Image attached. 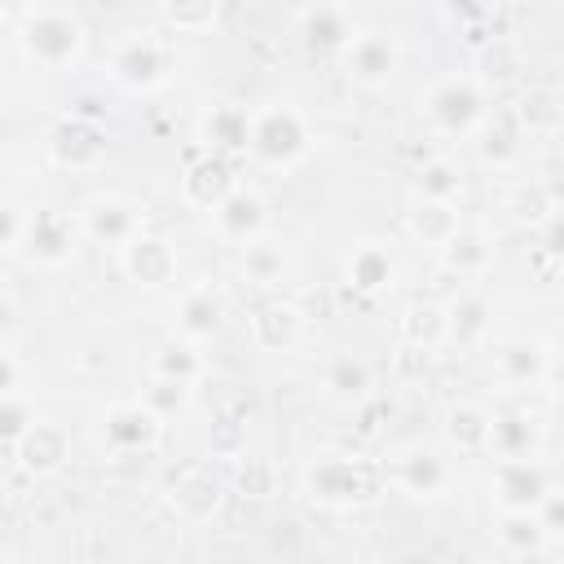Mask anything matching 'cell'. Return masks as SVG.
I'll list each match as a JSON object with an SVG mask.
<instances>
[{"label": "cell", "mask_w": 564, "mask_h": 564, "mask_svg": "<svg viewBox=\"0 0 564 564\" xmlns=\"http://www.w3.org/2000/svg\"><path fill=\"white\" fill-rule=\"evenodd\" d=\"M13 40H18V53L40 66V70H66L84 57V22L70 13V9H53V4H35L31 13H22L13 22Z\"/></svg>", "instance_id": "1"}, {"label": "cell", "mask_w": 564, "mask_h": 564, "mask_svg": "<svg viewBox=\"0 0 564 564\" xmlns=\"http://www.w3.org/2000/svg\"><path fill=\"white\" fill-rule=\"evenodd\" d=\"M383 480L388 471L370 458H357V454H322L308 463L304 471V494L322 507H335V511H348V507H366L383 494Z\"/></svg>", "instance_id": "2"}, {"label": "cell", "mask_w": 564, "mask_h": 564, "mask_svg": "<svg viewBox=\"0 0 564 564\" xmlns=\"http://www.w3.org/2000/svg\"><path fill=\"white\" fill-rule=\"evenodd\" d=\"M313 154V128L291 101H273L251 115V150L247 159L269 172H291Z\"/></svg>", "instance_id": "3"}, {"label": "cell", "mask_w": 564, "mask_h": 564, "mask_svg": "<svg viewBox=\"0 0 564 564\" xmlns=\"http://www.w3.org/2000/svg\"><path fill=\"white\" fill-rule=\"evenodd\" d=\"M485 119V88L471 75H445L423 93V123L436 137H476Z\"/></svg>", "instance_id": "4"}, {"label": "cell", "mask_w": 564, "mask_h": 564, "mask_svg": "<svg viewBox=\"0 0 564 564\" xmlns=\"http://www.w3.org/2000/svg\"><path fill=\"white\" fill-rule=\"evenodd\" d=\"M172 70H176V48L154 31H137L110 53V79L128 93H154L172 79Z\"/></svg>", "instance_id": "5"}, {"label": "cell", "mask_w": 564, "mask_h": 564, "mask_svg": "<svg viewBox=\"0 0 564 564\" xmlns=\"http://www.w3.org/2000/svg\"><path fill=\"white\" fill-rule=\"evenodd\" d=\"M48 159L62 172H97L110 159V137L106 123L93 115H66L48 128Z\"/></svg>", "instance_id": "6"}, {"label": "cell", "mask_w": 564, "mask_h": 564, "mask_svg": "<svg viewBox=\"0 0 564 564\" xmlns=\"http://www.w3.org/2000/svg\"><path fill=\"white\" fill-rule=\"evenodd\" d=\"M163 436V419L145 405V401H119L101 414V427H97V441L106 454L115 458H128V454H150Z\"/></svg>", "instance_id": "7"}, {"label": "cell", "mask_w": 564, "mask_h": 564, "mask_svg": "<svg viewBox=\"0 0 564 564\" xmlns=\"http://www.w3.org/2000/svg\"><path fill=\"white\" fill-rule=\"evenodd\" d=\"M75 251H79V225L57 207H35L18 256H26L40 269H62L75 260Z\"/></svg>", "instance_id": "8"}, {"label": "cell", "mask_w": 564, "mask_h": 564, "mask_svg": "<svg viewBox=\"0 0 564 564\" xmlns=\"http://www.w3.org/2000/svg\"><path fill=\"white\" fill-rule=\"evenodd\" d=\"M295 35H300V48H304L308 57H344L348 44L357 40V22L348 18L344 4L317 0V4H308V9L300 13Z\"/></svg>", "instance_id": "9"}, {"label": "cell", "mask_w": 564, "mask_h": 564, "mask_svg": "<svg viewBox=\"0 0 564 564\" xmlns=\"http://www.w3.org/2000/svg\"><path fill=\"white\" fill-rule=\"evenodd\" d=\"M238 189V159L220 154V150H203L185 163L181 172V194L189 207H203V212H216L229 194Z\"/></svg>", "instance_id": "10"}, {"label": "cell", "mask_w": 564, "mask_h": 564, "mask_svg": "<svg viewBox=\"0 0 564 564\" xmlns=\"http://www.w3.org/2000/svg\"><path fill=\"white\" fill-rule=\"evenodd\" d=\"M9 463L22 476H31V480L57 476L70 463V432L62 423H53V419H35V427L18 441V449L9 454Z\"/></svg>", "instance_id": "11"}, {"label": "cell", "mask_w": 564, "mask_h": 564, "mask_svg": "<svg viewBox=\"0 0 564 564\" xmlns=\"http://www.w3.org/2000/svg\"><path fill=\"white\" fill-rule=\"evenodd\" d=\"M546 494H551V476L533 454L498 458V467H494V502L502 511H538Z\"/></svg>", "instance_id": "12"}, {"label": "cell", "mask_w": 564, "mask_h": 564, "mask_svg": "<svg viewBox=\"0 0 564 564\" xmlns=\"http://www.w3.org/2000/svg\"><path fill=\"white\" fill-rule=\"evenodd\" d=\"M344 70L361 88H388L401 70V48L388 31H357V40L344 53Z\"/></svg>", "instance_id": "13"}, {"label": "cell", "mask_w": 564, "mask_h": 564, "mask_svg": "<svg viewBox=\"0 0 564 564\" xmlns=\"http://www.w3.org/2000/svg\"><path fill=\"white\" fill-rule=\"evenodd\" d=\"M167 502H172V511H176L185 524H203V520H212V516L220 511L225 485H220V476H216L207 463H189V467H181V471L172 476Z\"/></svg>", "instance_id": "14"}, {"label": "cell", "mask_w": 564, "mask_h": 564, "mask_svg": "<svg viewBox=\"0 0 564 564\" xmlns=\"http://www.w3.org/2000/svg\"><path fill=\"white\" fill-rule=\"evenodd\" d=\"M212 216V225H216V238L220 242H229V247H247V242H256L264 229H269V207H264V198L256 194V189H247V185H238L216 212H207Z\"/></svg>", "instance_id": "15"}, {"label": "cell", "mask_w": 564, "mask_h": 564, "mask_svg": "<svg viewBox=\"0 0 564 564\" xmlns=\"http://www.w3.org/2000/svg\"><path fill=\"white\" fill-rule=\"evenodd\" d=\"M141 229H145V225H141V212H137L128 198H119V194H101V198H93V203L84 207V234H88L93 242H101V247L123 251Z\"/></svg>", "instance_id": "16"}, {"label": "cell", "mask_w": 564, "mask_h": 564, "mask_svg": "<svg viewBox=\"0 0 564 564\" xmlns=\"http://www.w3.org/2000/svg\"><path fill=\"white\" fill-rule=\"evenodd\" d=\"M119 256H123V273H128L137 286L159 291V286H167V282L176 278V251H172V242H167L163 234L141 229Z\"/></svg>", "instance_id": "17"}, {"label": "cell", "mask_w": 564, "mask_h": 564, "mask_svg": "<svg viewBox=\"0 0 564 564\" xmlns=\"http://www.w3.org/2000/svg\"><path fill=\"white\" fill-rule=\"evenodd\" d=\"M401 494L410 498H441L449 489V463L432 449V445H410L397 463H392V476H388Z\"/></svg>", "instance_id": "18"}, {"label": "cell", "mask_w": 564, "mask_h": 564, "mask_svg": "<svg viewBox=\"0 0 564 564\" xmlns=\"http://www.w3.org/2000/svg\"><path fill=\"white\" fill-rule=\"evenodd\" d=\"M198 141H203V150H220L229 159H247V150H251V110H242L234 101H216L198 119Z\"/></svg>", "instance_id": "19"}, {"label": "cell", "mask_w": 564, "mask_h": 564, "mask_svg": "<svg viewBox=\"0 0 564 564\" xmlns=\"http://www.w3.org/2000/svg\"><path fill=\"white\" fill-rule=\"evenodd\" d=\"M247 330H251V344L260 352H286V348H295V339L304 330V313L291 300H264L251 313Z\"/></svg>", "instance_id": "20"}, {"label": "cell", "mask_w": 564, "mask_h": 564, "mask_svg": "<svg viewBox=\"0 0 564 564\" xmlns=\"http://www.w3.org/2000/svg\"><path fill=\"white\" fill-rule=\"evenodd\" d=\"M546 375H551V352L542 339L520 335L498 348V379L507 388H538V383H546Z\"/></svg>", "instance_id": "21"}, {"label": "cell", "mask_w": 564, "mask_h": 564, "mask_svg": "<svg viewBox=\"0 0 564 564\" xmlns=\"http://www.w3.org/2000/svg\"><path fill=\"white\" fill-rule=\"evenodd\" d=\"M494 326V308L480 291H458L449 304H445V344H458V348H476Z\"/></svg>", "instance_id": "22"}, {"label": "cell", "mask_w": 564, "mask_h": 564, "mask_svg": "<svg viewBox=\"0 0 564 564\" xmlns=\"http://www.w3.org/2000/svg\"><path fill=\"white\" fill-rule=\"evenodd\" d=\"M344 278H348V286H352L357 295L379 300V295L392 291V282H397V264H392V256H388L379 242H361V247L348 256Z\"/></svg>", "instance_id": "23"}, {"label": "cell", "mask_w": 564, "mask_h": 564, "mask_svg": "<svg viewBox=\"0 0 564 564\" xmlns=\"http://www.w3.org/2000/svg\"><path fill=\"white\" fill-rule=\"evenodd\" d=\"M405 229H410V238H419L423 247H445L458 229H463V220H458V203H441V198H419L410 212H405Z\"/></svg>", "instance_id": "24"}, {"label": "cell", "mask_w": 564, "mask_h": 564, "mask_svg": "<svg viewBox=\"0 0 564 564\" xmlns=\"http://www.w3.org/2000/svg\"><path fill=\"white\" fill-rule=\"evenodd\" d=\"M498 546L516 560H533L551 546V533L538 511H502L498 516Z\"/></svg>", "instance_id": "25"}, {"label": "cell", "mask_w": 564, "mask_h": 564, "mask_svg": "<svg viewBox=\"0 0 564 564\" xmlns=\"http://www.w3.org/2000/svg\"><path fill=\"white\" fill-rule=\"evenodd\" d=\"M322 383H326V392H330L335 401H344V405H361V401L375 392V375H370V366H366L361 357H352V352L330 357Z\"/></svg>", "instance_id": "26"}, {"label": "cell", "mask_w": 564, "mask_h": 564, "mask_svg": "<svg viewBox=\"0 0 564 564\" xmlns=\"http://www.w3.org/2000/svg\"><path fill=\"white\" fill-rule=\"evenodd\" d=\"M242 256H238V269H242V278L247 282H256V286H278L286 273H291V256H286V247L282 242H273V238H256V242H247V247H238Z\"/></svg>", "instance_id": "27"}, {"label": "cell", "mask_w": 564, "mask_h": 564, "mask_svg": "<svg viewBox=\"0 0 564 564\" xmlns=\"http://www.w3.org/2000/svg\"><path fill=\"white\" fill-rule=\"evenodd\" d=\"M489 449L498 458H524L538 449V423L524 410H502L494 414V432H489Z\"/></svg>", "instance_id": "28"}, {"label": "cell", "mask_w": 564, "mask_h": 564, "mask_svg": "<svg viewBox=\"0 0 564 564\" xmlns=\"http://www.w3.org/2000/svg\"><path fill=\"white\" fill-rule=\"evenodd\" d=\"M520 137H524V128H520L516 115H489V119L480 123V132H476L480 159L494 163V167H507V163L520 154Z\"/></svg>", "instance_id": "29"}, {"label": "cell", "mask_w": 564, "mask_h": 564, "mask_svg": "<svg viewBox=\"0 0 564 564\" xmlns=\"http://www.w3.org/2000/svg\"><path fill=\"white\" fill-rule=\"evenodd\" d=\"M489 432H494V414L480 410V405H458L449 410V423H445V436L458 454H485L489 449Z\"/></svg>", "instance_id": "30"}, {"label": "cell", "mask_w": 564, "mask_h": 564, "mask_svg": "<svg viewBox=\"0 0 564 564\" xmlns=\"http://www.w3.org/2000/svg\"><path fill=\"white\" fill-rule=\"evenodd\" d=\"M220 300L212 295V291H189L185 300H181V308H176V330L185 335V339H194V344H203V339H212L216 330H220Z\"/></svg>", "instance_id": "31"}, {"label": "cell", "mask_w": 564, "mask_h": 564, "mask_svg": "<svg viewBox=\"0 0 564 564\" xmlns=\"http://www.w3.org/2000/svg\"><path fill=\"white\" fill-rule=\"evenodd\" d=\"M150 370L154 375H163V379H181V383H198L203 375H207V366H203V357H198V348H194V339H172V344H159L154 348V361H150Z\"/></svg>", "instance_id": "32"}, {"label": "cell", "mask_w": 564, "mask_h": 564, "mask_svg": "<svg viewBox=\"0 0 564 564\" xmlns=\"http://www.w3.org/2000/svg\"><path fill=\"white\" fill-rule=\"evenodd\" d=\"M401 335H405V344L410 348H419V352H432V348H441L445 344V308L441 304H410L405 308V317H401Z\"/></svg>", "instance_id": "33"}, {"label": "cell", "mask_w": 564, "mask_h": 564, "mask_svg": "<svg viewBox=\"0 0 564 564\" xmlns=\"http://www.w3.org/2000/svg\"><path fill=\"white\" fill-rule=\"evenodd\" d=\"M485 260H489V242H485V234H476V229H458V234L441 247V264H445L449 273H458V278L480 273Z\"/></svg>", "instance_id": "34"}, {"label": "cell", "mask_w": 564, "mask_h": 564, "mask_svg": "<svg viewBox=\"0 0 564 564\" xmlns=\"http://www.w3.org/2000/svg\"><path fill=\"white\" fill-rule=\"evenodd\" d=\"M35 405L22 397V392H4L0 397V445H4V458L18 449V441L35 427Z\"/></svg>", "instance_id": "35"}, {"label": "cell", "mask_w": 564, "mask_h": 564, "mask_svg": "<svg viewBox=\"0 0 564 564\" xmlns=\"http://www.w3.org/2000/svg\"><path fill=\"white\" fill-rule=\"evenodd\" d=\"M463 194V176L449 159H427L419 167V198H441V203H458Z\"/></svg>", "instance_id": "36"}, {"label": "cell", "mask_w": 564, "mask_h": 564, "mask_svg": "<svg viewBox=\"0 0 564 564\" xmlns=\"http://www.w3.org/2000/svg\"><path fill=\"white\" fill-rule=\"evenodd\" d=\"M216 13H220V0H163L167 26H176V31H185V35L207 31V26L216 22Z\"/></svg>", "instance_id": "37"}, {"label": "cell", "mask_w": 564, "mask_h": 564, "mask_svg": "<svg viewBox=\"0 0 564 564\" xmlns=\"http://www.w3.org/2000/svg\"><path fill=\"white\" fill-rule=\"evenodd\" d=\"M31 212H35V207H26L18 194H4V198H0V247H4L9 256H18V251H22V238H26Z\"/></svg>", "instance_id": "38"}, {"label": "cell", "mask_w": 564, "mask_h": 564, "mask_svg": "<svg viewBox=\"0 0 564 564\" xmlns=\"http://www.w3.org/2000/svg\"><path fill=\"white\" fill-rule=\"evenodd\" d=\"M159 419H172V414H181L185 405H189V383H181V379H163V375H154L150 379V388H145V397H141Z\"/></svg>", "instance_id": "39"}, {"label": "cell", "mask_w": 564, "mask_h": 564, "mask_svg": "<svg viewBox=\"0 0 564 564\" xmlns=\"http://www.w3.org/2000/svg\"><path fill=\"white\" fill-rule=\"evenodd\" d=\"M511 212H516L520 220H533V225H542V220L555 212V194H551V185H542V181H529V185H520V189L511 194Z\"/></svg>", "instance_id": "40"}, {"label": "cell", "mask_w": 564, "mask_h": 564, "mask_svg": "<svg viewBox=\"0 0 564 564\" xmlns=\"http://www.w3.org/2000/svg\"><path fill=\"white\" fill-rule=\"evenodd\" d=\"M238 489L251 494V498H269V489H273V471H269V463L247 458V463L238 467Z\"/></svg>", "instance_id": "41"}, {"label": "cell", "mask_w": 564, "mask_h": 564, "mask_svg": "<svg viewBox=\"0 0 564 564\" xmlns=\"http://www.w3.org/2000/svg\"><path fill=\"white\" fill-rule=\"evenodd\" d=\"M542 251H546L555 264H564V207H555V212L542 220Z\"/></svg>", "instance_id": "42"}, {"label": "cell", "mask_w": 564, "mask_h": 564, "mask_svg": "<svg viewBox=\"0 0 564 564\" xmlns=\"http://www.w3.org/2000/svg\"><path fill=\"white\" fill-rule=\"evenodd\" d=\"M212 432H216V436H212V454H225V458L242 454V427H238L234 419H220Z\"/></svg>", "instance_id": "43"}, {"label": "cell", "mask_w": 564, "mask_h": 564, "mask_svg": "<svg viewBox=\"0 0 564 564\" xmlns=\"http://www.w3.org/2000/svg\"><path fill=\"white\" fill-rule=\"evenodd\" d=\"M538 516H542V524H546L551 542H555V538H564V489H551V494L542 498Z\"/></svg>", "instance_id": "44"}, {"label": "cell", "mask_w": 564, "mask_h": 564, "mask_svg": "<svg viewBox=\"0 0 564 564\" xmlns=\"http://www.w3.org/2000/svg\"><path fill=\"white\" fill-rule=\"evenodd\" d=\"M489 9H494V0H445V13L449 18H458V22H485L489 18Z\"/></svg>", "instance_id": "45"}, {"label": "cell", "mask_w": 564, "mask_h": 564, "mask_svg": "<svg viewBox=\"0 0 564 564\" xmlns=\"http://www.w3.org/2000/svg\"><path fill=\"white\" fill-rule=\"evenodd\" d=\"M35 4H40V0H4V18H9V22H18V18H22V13H31Z\"/></svg>", "instance_id": "46"}, {"label": "cell", "mask_w": 564, "mask_h": 564, "mask_svg": "<svg viewBox=\"0 0 564 564\" xmlns=\"http://www.w3.org/2000/svg\"><path fill=\"white\" fill-rule=\"evenodd\" d=\"M546 383H555V392H564V357H560V361H551V375H546Z\"/></svg>", "instance_id": "47"}, {"label": "cell", "mask_w": 564, "mask_h": 564, "mask_svg": "<svg viewBox=\"0 0 564 564\" xmlns=\"http://www.w3.org/2000/svg\"><path fill=\"white\" fill-rule=\"evenodd\" d=\"M115 4H123V0H115Z\"/></svg>", "instance_id": "48"}]
</instances>
